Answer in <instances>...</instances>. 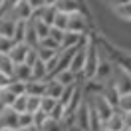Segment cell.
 Returning <instances> with one entry per match:
<instances>
[{
    "mask_svg": "<svg viewBox=\"0 0 131 131\" xmlns=\"http://www.w3.org/2000/svg\"><path fill=\"white\" fill-rule=\"evenodd\" d=\"M97 64H99V46L93 40H90L88 44V52H85V66H83V78L93 80L95 72H97Z\"/></svg>",
    "mask_w": 131,
    "mask_h": 131,
    "instance_id": "cell-1",
    "label": "cell"
},
{
    "mask_svg": "<svg viewBox=\"0 0 131 131\" xmlns=\"http://www.w3.org/2000/svg\"><path fill=\"white\" fill-rule=\"evenodd\" d=\"M111 82H113L115 90L119 91V95L131 93V74L125 72L123 68H119L117 64H113V74H111Z\"/></svg>",
    "mask_w": 131,
    "mask_h": 131,
    "instance_id": "cell-2",
    "label": "cell"
},
{
    "mask_svg": "<svg viewBox=\"0 0 131 131\" xmlns=\"http://www.w3.org/2000/svg\"><path fill=\"white\" fill-rule=\"evenodd\" d=\"M90 123H91L90 105H88L85 99H82V103L78 105V109L74 113V127L78 131H90Z\"/></svg>",
    "mask_w": 131,
    "mask_h": 131,
    "instance_id": "cell-3",
    "label": "cell"
},
{
    "mask_svg": "<svg viewBox=\"0 0 131 131\" xmlns=\"http://www.w3.org/2000/svg\"><path fill=\"white\" fill-rule=\"evenodd\" d=\"M88 16L83 12H75V14H70L68 16V28L66 32H74V34H80V36H85L88 34Z\"/></svg>",
    "mask_w": 131,
    "mask_h": 131,
    "instance_id": "cell-4",
    "label": "cell"
},
{
    "mask_svg": "<svg viewBox=\"0 0 131 131\" xmlns=\"http://www.w3.org/2000/svg\"><path fill=\"white\" fill-rule=\"evenodd\" d=\"M0 131H18V113L12 107L0 109Z\"/></svg>",
    "mask_w": 131,
    "mask_h": 131,
    "instance_id": "cell-5",
    "label": "cell"
},
{
    "mask_svg": "<svg viewBox=\"0 0 131 131\" xmlns=\"http://www.w3.org/2000/svg\"><path fill=\"white\" fill-rule=\"evenodd\" d=\"M8 16L14 18L16 22H28V20H32V8H30V4L26 0H18L16 4L10 8Z\"/></svg>",
    "mask_w": 131,
    "mask_h": 131,
    "instance_id": "cell-6",
    "label": "cell"
},
{
    "mask_svg": "<svg viewBox=\"0 0 131 131\" xmlns=\"http://www.w3.org/2000/svg\"><path fill=\"white\" fill-rule=\"evenodd\" d=\"M90 44V42H88ZM88 44H82L80 48L75 50L74 58H72V64H70V72L75 74L78 78L83 75V66H85V52H88Z\"/></svg>",
    "mask_w": 131,
    "mask_h": 131,
    "instance_id": "cell-7",
    "label": "cell"
},
{
    "mask_svg": "<svg viewBox=\"0 0 131 131\" xmlns=\"http://www.w3.org/2000/svg\"><path fill=\"white\" fill-rule=\"evenodd\" d=\"M88 36H80V34H74V32H66L64 34V40L60 44L62 50H72V48H80L82 44H88Z\"/></svg>",
    "mask_w": 131,
    "mask_h": 131,
    "instance_id": "cell-8",
    "label": "cell"
},
{
    "mask_svg": "<svg viewBox=\"0 0 131 131\" xmlns=\"http://www.w3.org/2000/svg\"><path fill=\"white\" fill-rule=\"evenodd\" d=\"M54 8H56L58 12H62V14H68V16H70V14H75V12H83L80 0H56Z\"/></svg>",
    "mask_w": 131,
    "mask_h": 131,
    "instance_id": "cell-9",
    "label": "cell"
},
{
    "mask_svg": "<svg viewBox=\"0 0 131 131\" xmlns=\"http://www.w3.org/2000/svg\"><path fill=\"white\" fill-rule=\"evenodd\" d=\"M12 80L16 82H22V83H28L32 80V68L28 64H16L14 66V74H12Z\"/></svg>",
    "mask_w": 131,
    "mask_h": 131,
    "instance_id": "cell-10",
    "label": "cell"
},
{
    "mask_svg": "<svg viewBox=\"0 0 131 131\" xmlns=\"http://www.w3.org/2000/svg\"><path fill=\"white\" fill-rule=\"evenodd\" d=\"M103 127H105L107 131H123L125 129V125H123V113L119 109H113L111 117L103 123Z\"/></svg>",
    "mask_w": 131,
    "mask_h": 131,
    "instance_id": "cell-11",
    "label": "cell"
},
{
    "mask_svg": "<svg viewBox=\"0 0 131 131\" xmlns=\"http://www.w3.org/2000/svg\"><path fill=\"white\" fill-rule=\"evenodd\" d=\"M64 90L66 88L60 82H56L54 78H48V80H46V97H52V99H58V101H60Z\"/></svg>",
    "mask_w": 131,
    "mask_h": 131,
    "instance_id": "cell-12",
    "label": "cell"
},
{
    "mask_svg": "<svg viewBox=\"0 0 131 131\" xmlns=\"http://www.w3.org/2000/svg\"><path fill=\"white\" fill-rule=\"evenodd\" d=\"M28 52H30V48H28L26 44H16V46L12 48V52L8 54V58L12 60V64H14V66H16V64H24Z\"/></svg>",
    "mask_w": 131,
    "mask_h": 131,
    "instance_id": "cell-13",
    "label": "cell"
},
{
    "mask_svg": "<svg viewBox=\"0 0 131 131\" xmlns=\"http://www.w3.org/2000/svg\"><path fill=\"white\" fill-rule=\"evenodd\" d=\"M14 28H16V20H14V18H10L8 14L0 16V36H4V38H12Z\"/></svg>",
    "mask_w": 131,
    "mask_h": 131,
    "instance_id": "cell-14",
    "label": "cell"
},
{
    "mask_svg": "<svg viewBox=\"0 0 131 131\" xmlns=\"http://www.w3.org/2000/svg\"><path fill=\"white\" fill-rule=\"evenodd\" d=\"M26 95L44 97V95H46V82H36V80H30V82L26 83Z\"/></svg>",
    "mask_w": 131,
    "mask_h": 131,
    "instance_id": "cell-15",
    "label": "cell"
},
{
    "mask_svg": "<svg viewBox=\"0 0 131 131\" xmlns=\"http://www.w3.org/2000/svg\"><path fill=\"white\" fill-rule=\"evenodd\" d=\"M24 44L28 48H38V44H40V38H38V34L34 30V24L32 20H28L26 22V36H24Z\"/></svg>",
    "mask_w": 131,
    "mask_h": 131,
    "instance_id": "cell-16",
    "label": "cell"
},
{
    "mask_svg": "<svg viewBox=\"0 0 131 131\" xmlns=\"http://www.w3.org/2000/svg\"><path fill=\"white\" fill-rule=\"evenodd\" d=\"M54 80L60 82L64 88H70V85H78V75L72 74L70 70H66V72H60V74L54 75Z\"/></svg>",
    "mask_w": 131,
    "mask_h": 131,
    "instance_id": "cell-17",
    "label": "cell"
},
{
    "mask_svg": "<svg viewBox=\"0 0 131 131\" xmlns=\"http://www.w3.org/2000/svg\"><path fill=\"white\" fill-rule=\"evenodd\" d=\"M56 14H58V10L54 8V6H44V8H42V14H40V18H38V20H42L44 24H48L50 28H52Z\"/></svg>",
    "mask_w": 131,
    "mask_h": 131,
    "instance_id": "cell-18",
    "label": "cell"
},
{
    "mask_svg": "<svg viewBox=\"0 0 131 131\" xmlns=\"http://www.w3.org/2000/svg\"><path fill=\"white\" fill-rule=\"evenodd\" d=\"M0 74L8 75V78H12V74H14V64L6 54H0Z\"/></svg>",
    "mask_w": 131,
    "mask_h": 131,
    "instance_id": "cell-19",
    "label": "cell"
},
{
    "mask_svg": "<svg viewBox=\"0 0 131 131\" xmlns=\"http://www.w3.org/2000/svg\"><path fill=\"white\" fill-rule=\"evenodd\" d=\"M28 127H34V115L32 113H20L18 115V131H24Z\"/></svg>",
    "mask_w": 131,
    "mask_h": 131,
    "instance_id": "cell-20",
    "label": "cell"
},
{
    "mask_svg": "<svg viewBox=\"0 0 131 131\" xmlns=\"http://www.w3.org/2000/svg\"><path fill=\"white\" fill-rule=\"evenodd\" d=\"M58 52H54V50H48V48H42V46H38L36 48V56H38V60L40 62H44V64H48L52 58H56Z\"/></svg>",
    "mask_w": 131,
    "mask_h": 131,
    "instance_id": "cell-21",
    "label": "cell"
},
{
    "mask_svg": "<svg viewBox=\"0 0 131 131\" xmlns=\"http://www.w3.org/2000/svg\"><path fill=\"white\" fill-rule=\"evenodd\" d=\"M14 101H16V95L8 90H2V95H0V109H4V107H12L14 105Z\"/></svg>",
    "mask_w": 131,
    "mask_h": 131,
    "instance_id": "cell-22",
    "label": "cell"
},
{
    "mask_svg": "<svg viewBox=\"0 0 131 131\" xmlns=\"http://www.w3.org/2000/svg\"><path fill=\"white\" fill-rule=\"evenodd\" d=\"M24 36H26V22H16L12 40L16 42V44H24Z\"/></svg>",
    "mask_w": 131,
    "mask_h": 131,
    "instance_id": "cell-23",
    "label": "cell"
},
{
    "mask_svg": "<svg viewBox=\"0 0 131 131\" xmlns=\"http://www.w3.org/2000/svg\"><path fill=\"white\" fill-rule=\"evenodd\" d=\"M32 24H34V30H36V34H38V38H40V40H44V38L50 34V26L44 24L42 20H32Z\"/></svg>",
    "mask_w": 131,
    "mask_h": 131,
    "instance_id": "cell-24",
    "label": "cell"
},
{
    "mask_svg": "<svg viewBox=\"0 0 131 131\" xmlns=\"http://www.w3.org/2000/svg\"><path fill=\"white\" fill-rule=\"evenodd\" d=\"M8 91H12L16 97H20V95H26V83H22V82H16V80H12L10 82V85L6 88Z\"/></svg>",
    "mask_w": 131,
    "mask_h": 131,
    "instance_id": "cell-25",
    "label": "cell"
},
{
    "mask_svg": "<svg viewBox=\"0 0 131 131\" xmlns=\"http://www.w3.org/2000/svg\"><path fill=\"white\" fill-rule=\"evenodd\" d=\"M38 131H66L64 123L62 121H54V119H48V121L42 125Z\"/></svg>",
    "mask_w": 131,
    "mask_h": 131,
    "instance_id": "cell-26",
    "label": "cell"
},
{
    "mask_svg": "<svg viewBox=\"0 0 131 131\" xmlns=\"http://www.w3.org/2000/svg\"><path fill=\"white\" fill-rule=\"evenodd\" d=\"M56 103H58V99H52V97H44L40 99V111H44L46 115H50V111L56 107Z\"/></svg>",
    "mask_w": 131,
    "mask_h": 131,
    "instance_id": "cell-27",
    "label": "cell"
},
{
    "mask_svg": "<svg viewBox=\"0 0 131 131\" xmlns=\"http://www.w3.org/2000/svg\"><path fill=\"white\" fill-rule=\"evenodd\" d=\"M14 46H16V42L12 40V38H4V36H0V54H6V56H8Z\"/></svg>",
    "mask_w": 131,
    "mask_h": 131,
    "instance_id": "cell-28",
    "label": "cell"
},
{
    "mask_svg": "<svg viewBox=\"0 0 131 131\" xmlns=\"http://www.w3.org/2000/svg\"><path fill=\"white\" fill-rule=\"evenodd\" d=\"M52 28H58V30L66 32V28H68V14H62V12H58L56 18H54V24H52Z\"/></svg>",
    "mask_w": 131,
    "mask_h": 131,
    "instance_id": "cell-29",
    "label": "cell"
},
{
    "mask_svg": "<svg viewBox=\"0 0 131 131\" xmlns=\"http://www.w3.org/2000/svg\"><path fill=\"white\" fill-rule=\"evenodd\" d=\"M117 109L121 113H129L131 111V93H125L119 97V103H117Z\"/></svg>",
    "mask_w": 131,
    "mask_h": 131,
    "instance_id": "cell-30",
    "label": "cell"
},
{
    "mask_svg": "<svg viewBox=\"0 0 131 131\" xmlns=\"http://www.w3.org/2000/svg\"><path fill=\"white\" fill-rule=\"evenodd\" d=\"M26 107H28V95H20V97H16V101H14L12 109L20 115V113H26Z\"/></svg>",
    "mask_w": 131,
    "mask_h": 131,
    "instance_id": "cell-31",
    "label": "cell"
},
{
    "mask_svg": "<svg viewBox=\"0 0 131 131\" xmlns=\"http://www.w3.org/2000/svg\"><path fill=\"white\" fill-rule=\"evenodd\" d=\"M40 99L42 97H34V95H28V107H26V113H36L40 111Z\"/></svg>",
    "mask_w": 131,
    "mask_h": 131,
    "instance_id": "cell-32",
    "label": "cell"
},
{
    "mask_svg": "<svg viewBox=\"0 0 131 131\" xmlns=\"http://www.w3.org/2000/svg\"><path fill=\"white\" fill-rule=\"evenodd\" d=\"M115 12H117L121 18H125V20H131V2L123 4V6H119V8H115Z\"/></svg>",
    "mask_w": 131,
    "mask_h": 131,
    "instance_id": "cell-33",
    "label": "cell"
},
{
    "mask_svg": "<svg viewBox=\"0 0 131 131\" xmlns=\"http://www.w3.org/2000/svg\"><path fill=\"white\" fill-rule=\"evenodd\" d=\"M46 121H48V115L44 113V111H36V113H34V127H36V129H40Z\"/></svg>",
    "mask_w": 131,
    "mask_h": 131,
    "instance_id": "cell-34",
    "label": "cell"
},
{
    "mask_svg": "<svg viewBox=\"0 0 131 131\" xmlns=\"http://www.w3.org/2000/svg\"><path fill=\"white\" fill-rule=\"evenodd\" d=\"M64 34L66 32H62V30H58V28H50V38L56 42V44H62V40H64Z\"/></svg>",
    "mask_w": 131,
    "mask_h": 131,
    "instance_id": "cell-35",
    "label": "cell"
},
{
    "mask_svg": "<svg viewBox=\"0 0 131 131\" xmlns=\"http://www.w3.org/2000/svg\"><path fill=\"white\" fill-rule=\"evenodd\" d=\"M36 62H38V56H36V48H30V52H28V56H26V62H24V64H28L30 68H32Z\"/></svg>",
    "mask_w": 131,
    "mask_h": 131,
    "instance_id": "cell-36",
    "label": "cell"
},
{
    "mask_svg": "<svg viewBox=\"0 0 131 131\" xmlns=\"http://www.w3.org/2000/svg\"><path fill=\"white\" fill-rule=\"evenodd\" d=\"M28 4H30V8H32V12L34 10H38V8H44L46 4H44V0H26Z\"/></svg>",
    "mask_w": 131,
    "mask_h": 131,
    "instance_id": "cell-37",
    "label": "cell"
},
{
    "mask_svg": "<svg viewBox=\"0 0 131 131\" xmlns=\"http://www.w3.org/2000/svg\"><path fill=\"white\" fill-rule=\"evenodd\" d=\"M107 4H111L113 8H119V6H123V4H127V2H131V0H105Z\"/></svg>",
    "mask_w": 131,
    "mask_h": 131,
    "instance_id": "cell-38",
    "label": "cell"
},
{
    "mask_svg": "<svg viewBox=\"0 0 131 131\" xmlns=\"http://www.w3.org/2000/svg\"><path fill=\"white\" fill-rule=\"evenodd\" d=\"M123 125H125V129H131V111L123 113Z\"/></svg>",
    "mask_w": 131,
    "mask_h": 131,
    "instance_id": "cell-39",
    "label": "cell"
},
{
    "mask_svg": "<svg viewBox=\"0 0 131 131\" xmlns=\"http://www.w3.org/2000/svg\"><path fill=\"white\" fill-rule=\"evenodd\" d=\"M44 4H46V6H54V4H56V0H44Z\"/></svg>",
    "mask_w": 131,
    "mask_h": 131,
    "instance_id": "cell-40",
    "label": "cell"
},
{
    "mask_svg": "<svg viewBox=\"0 0 131 131\" xmlns=\"http://www.w3.org/2000/svg\"><path fill=\"white\" fill-rule=\"evenodd\" d=\"M24 131H38L36 127H28V129H24Z\"/></svg>",
    "mask_w": 131,
    "mask_h": 131,
    "instance_id": "cell-41",
    "label": "cell"
},
{
    "mask_svg": "<svg viewBox=\"0 0 131 131\" xmlns=\"http://www.w3.org/2000/svg\"><path fill=\"white\" fill-rule=\"evenodd\" d=\"M0 95H2V90H0Z\"/></svg>",
    "mask_w": 131,
    "mask_h": 131,
    "instance_id": "cell-42",
    "label": "cell"
},
{
    "mask_svg": "<svg viewBox=\"0 0 131 131\" xmlns=\"http://www.w3.org/2000/svg\"><path fill=\"white\" fill-rule=\"evenodd\" d=\"M103 131H107V129H105V127H103Z\"/></svg>",
    "mask_w": 131,
    "mask_h": 131,
    "instance_id": "cell-43",
    "label": "cell"
},
{
    "mask_svg": "<svg viewBox=\"0 0 131 131\" xmlns=\"http://www.w3.org/2000/svg\"><path fill=\"white\" fill-rule=\"evenodd\" d=\"M123 131H127V129H123Z\"/></svg>",
    "mask_w": 131,
    "mask_h": 131,
    "instance_id": "cell-44",
    "label": "cell"
},
{
    "mask_svg": "<svg viewBox=\"0 0 131 131\" xmlns=\"http://www.w3.org/2000/svg\"><path fill=\"white\" fill-rule=\"evenodd\" d=\"M127 131H131V129H127Z\"/></svg>",
    "mask_w": 131,
    "mask_h": 131,
    "instance_id": "cell-45",
    "label": "cell"
}]
</instances>
